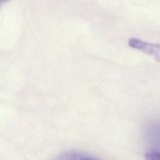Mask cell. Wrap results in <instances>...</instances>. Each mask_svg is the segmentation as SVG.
<instances>
[{
  "mask_svg": "<svg viewBox=\"0 0 160 160\" xmlns=\"http://www.w3.org/2000/svg\"><path fill=\"white\" fill-rule=\"evenodd\" d=\"M128 45L134 49L152 56L156 61L160 62V44L152 43L136 38H131L128 41Z\"/></svg>",
  "mask_w": 160,
  "mask_h": 160,
  "instance_id": "cell-1",
  "label": "cell"
},
{
  "mask_svg": "<svg viewBox=\"0 0 160 160\" xmlns=\"http://www.w3.org/2000/svg\"><path fill=\"white\" fill-rule=\"evenodd\" d=\"M53 160H100L86 153L77 151H68L56 156Z\"/></svg>",
  "mask_w": 160,
  "mask_h": 160,
  "instance_id": "cell-2",
  "label": "cell"
},
{
  "mask_svg": "<svg viewBox=\"0 0 160 160\" xmlns=\"http://www.w3.org/2000/svg\"><path fill=\"white\" fill-rule=\"evenodd\" d=\"M145 160H160V152L150 150L145 153Z\"/></svg>",
  "mask_w": 160,
  "mask_h": 160,
  "instance_id": "cell-3",
  "label": "cell"
},
{
  "mask_svg": "<svg viewBox=\"0 0 160 160\" xmlns=\"http://www.w3.org/2000/svg\"><path fill=\"white\" fill-rule=\"evenodd\" d=\"M8 1H9V0H2V3H4V2H7Z\"/></svg>",
  "mask_w": 160,
  "mask_h": 160,
  "instance_id": "cell-4",
  "label": "cell"
}]
</instances>
